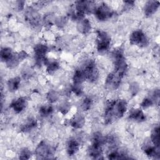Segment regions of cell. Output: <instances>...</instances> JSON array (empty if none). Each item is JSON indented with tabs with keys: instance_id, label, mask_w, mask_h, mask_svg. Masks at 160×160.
Segmentation results:
<instances>
[{
	"instance_id": "obj_9",
	"label": "cell",
	"mask_w": 160,
	"mask_h": 160,
	"mask_svg": "<svg viewBox=\"0 0 160 160\" xmlns=\"http://www.w3.org/2000/svg\"><path fill=\"white\" fill-rule=\"evenodd\" d=\"M129 42L139 48H146L149 45V41L146 34L141 29H136L131 33Z\"/></svg>"
},
{
	"instance_id": "obj_39",
	"label": "cell",
	"mask_w": 160,
	"mask_h": 160,
	"mask_svg": "<svg viewBox=\"0 0 160 160\" xmlns=\"http://www.w3.org/2000/svg\"><path fill=\"white\" fill-rule=\"evenodd\" d=\"M25 2L24 1H17L16 2L15 8L18 11H21L24 8Z\"/></svg>"
},
{
	"instance_id": "obj_8",
	"label": "cell",
	"mask_w": 160,
	"mask_h": 160,
	"mask_svg": "<svg viewBox=\"0 0 160 160\" xmlns=\"http://www.w3.org/2000/svg\"><path fill=\"white\" fill-rule=\"evenodd\" d=\"M111 39L110 36L102 30H98L96 31V49L100 53H104L108 51L111 45Z\"/></svg>"
},
{
	"instance_id": "obj_15",
	"label": "cell",
	"mask_w": 160,
	"mask_h": 160,
	"mask_svg": "<svg viewBox=\"0 0 160 160\" xmlns=\"http://www.w3.org/2000/svg\"><path fill=\"white\" fill-rule=\"evenodd\" d=\"M27 104L28 102L26 99L23 97H20L12 101L10 104V107L16 113L19 114L22 112L26 109Z\"/></svg>"
},
{
	"instance_id": "obj_13",
	"label": "cell",
	"mask_w": 160,
	"mask_h": 160,
	"mask_svg": "<svg viewBox=\"0 0 160 160\" xmlns=\"http://www.w3.org/2000/svg\"><path fill=\"white\" fill-rule=\"evenodd\" d=\"M28 56V54L24 51L14 52L11 59L6 63V66L9 69H13L17 67L20 62L26 59Z\"/></svg>"
},
{
	"instance_id": "obj_14",
	"label": "cell",
	"mask_w": 160,
	"mask_h": 160,
	"mask_svg": "<svg viewBox=\"0 0 160 160\" xmlns=\"http://www.w3.org/2000/svg\"><path fill=\"white\" fill-rule=\"evenodd\" d=\"M128 119L137 122H142L146 120V116L142 109L134 108L129 110Z\"/></svg>"
},
{
	"instance_id": "obj_3",
	"label": "cell",
	"mask_w": 160,
	"mask_h": 160,
	"mask_svg": "<svg viewBox=\"0 0 160 160\" xmlns=\"http://www.w3.org/2000/svg\"><path fill=\"white\" fill-rule=\"evenodd\" d=\"M112 59L115 72L124 78L128 71V64L123 49L121 47L114 49L112 52Z\"/></svg>"
},
{
	"instance_id": "obj_16",
	"label": "cell",
	"mask_w": 160,
	"mask_h": 160,
	"mask_svg": "<svg viewBox=\"0 0 160 160\" xmlns=\"http://www.w3.org/2000/svg\"><path fill=\"white\" fill-rule=\"evenodd\" d=\"M38 125V122L37 120L32 118V117H29L27 118L20 126L19 129L20 131L22 132H29L34 129Z\"/></svg>"
},
{
	"instance_id": "obj_38",
	"label": "cell",
	"mask_w": 160,
	"mask_h": 160,
	"mask_svg": "<svg viewBox=\"0 0 160 160\" xmlns=\"http://www.w3.org/2000/svg\"><path fill=\"white\" fill-rule=\"evenodd\" d=\"M123 4V10L128 11L130 10L134 6L135 2L134 1H124Z\"/></svg>"
},
{
	"instance_id": "obj_37",
	"label": "cell",
	"mask_w": 160,
	"mask_h": 160,
	"mask_svg": "<svg viewBox=\"0 0 160 160\" xmlns=\"http://www.w3.org/2000/svg\"><path fill=\"white\" fill-rule=\"evenodd\" d=\"M70 108H71V106L69 103L67 102H64L61 103L59 106V111L63 114H66L69 111Z\"/></svg>"
},
{
	"instance_id": "obj_5",
	"label": "cell",
	"mask_w": 160,
	"mask_h": 160,
	"mask_svg": "<svg viewBox=\"0 0 160 160\" xmlns=\"http://www.w3.org/2000/svg\"><path fill=\"white\" fill-rule=\"evenodd\" d=\"M86 76V80L90 82H95L99 78V70L94 60H86L81 68Z\"/></svg>"
},
{
	"instance_id": "obj_34",
	"label": "cell",
	"mask_w": 160,
	"mask_h": 160,
	"mask_svg": "<svg viewBox=\"0 0 160 160\" xmlns=\"http://www.w3.org/2000/svg\"><path fill=\"white\" fill-rule=\"evenodd\" d=\"M71 91L77 96H81L83 94V88L82 84H73L71 87Z\"/></svg>"
},
{
	"instance_id": "obj_7",
	"label": "cell",
	"mask_w": 160,
	"mask_h": 160,
	"mask_svg": "<svg viewBox=\"0 0 160 160\" xmlns=\"http://www.w3.org/2000/svg\"><path fill=\"white\" fill-rule=\"evenodd\" d=\"M25 21L31 28L38 29L41 25V17L39 12L32 7H28L24 12Z\"/></svg>"
},
{
	"instance_id": "obj_1",
	"label": "cell",
	"mask_w": 160,
	"mask_h": 160,
	"mask_svg": "<svg viewBox=\"0 0 160 160\" xmlns=\"http://www.w3.org/2000/svg\"><path fill=\"white\" fill-rule=\"evenodd\" d=\"M128 108L127 101L124 99H113L107 102L104 111V122L108 125L121 119Z\"/></svg>"
},
{
	"instance_id": "obj_28",
	"label": "cell",
	"mask_w": 160,
	"mask_h": 160,
	"mask_svg": "<svg viewBox=\"0 0 160 160\" xmlns=\"http://www.w3.org/2000/svg\"><path fill=\"white\" fill-rule=\"evenodd\" d=\"M46 72L48 74L52 75L54 74L60 68L59 62L56 60L49 61L48 60L46 64Z\"/></svg>"
},
{
	"instance_id": "obj_27",
	"label": "cell",
	"mask_w": 160,
	"mask_h": 160,
	"mask_svg": "<svg viewBox=\"0 0 160 160\" xmlns=\"http://www.w3.org/2000/svg\"><path fill=\"white\" fill-rule=\"evenodd\" d=\"M151 141L152 144L157 148L160 147V138H159V127L157 126L154 127L151 132Z\"/></svg>"
},
{
	"instance_id": "obj_11",
	"label": "cell",
	"mask_w": 160,
	"mask_h": 160,
	"mask_svg": "<svg viewBox=\"0 0 160 160\" xmlns=\"http://www.w3.org/2000/svg\"><path fill=\"white\" fill-rule=\"evenodd\" d=\"M97 19L100 21H105L111 18L114 14V11L105 2H102L96 8L94 12Z\"/></svg>"
},
{
	"instance_id": "obj_24",
	"label": "cell",
	"mask_w": 160,
	"mask_h": 160,
	"mask_svg": "<svg viewBox=\"0 0 160 160\" xmlns=\"http://www.w3.org/2000/svg\"><path fill=\"white\" fill-rule=\"evenodd\" d=\"M85 80H86V76L82 68H81L76 69L74 71L73 76H72L73 84H82Z\"/></svg>"
},
{
	"instance_id": "obj_26",
	"label": "cell",
	"mask_w": 160,
	"mask_h": 160,
	"mask_svg": "<svg viewBox=\"0 0 160 160\" xmlns=\"http://www.w3.org/2000/svg\"><path fill=\"white\" fill-rule=\"evenodd\" d=\"M14 54V52L12 49L8 47H3L1 49L0 52V57L2 62L6 63L8 61H9Z\"/></svg>"
},
{
	"instance_id": "obj_10",
	"label": "cell",
	"mask_w": 160,
	"mask_h": 160,
	"mask_svg": "<svg viewBox=\"0 0 160 160\" xmlns=\"http://www.w3.org/2000/svg\"><path fill=\"white\" fill-rule=\"evenodd\" d=\"M48 51V47L47 45L39 43L34 46L33 48L34 58L36 64L41 67L42 64H46L48 59L46 58V54Z\"/></svg>"
},
{
	"instance_id": "obj_29",
	"label": "cell",
	"mask_w": 160,
	"mask_h": 160,
	"mask_svg": "<svg viewBox=\"0 0 160 160\" xmlns=\"http://www.w3.org/2000/svg\"><path fill=\"white\" fill-rule=\"evenodd\" d=\"M53 112V108L51 105L44 104L40 106L39 109V113L42 117H48L50 116Z\"/></svg>"
},
{
	"instance_id": "obj_4",
	"label": "cell",
	"mask_w": 160,
	"mask_h": 160,
	"mask_svg": "<svg viewBox=\"0 0 160 160\" xmlns=\"http://www.w3.org/2000/svg\"><path fill=\"white\" fill-rule=\"evenodd\" d=\"M103 145L104 137L100 132H95L92 136L91 144L88 149V156L92 159H102Z\"/></svg>"
},
{
	"instance_id": "obj_12",
	"label": "cell",
	"mask_w": 160,
	"mask_h": 160,
	"mask_svg": "<svg viewBox=\"0 0 160 160\" xmlns=\"http://www.w3.org/2000/svg\"><path fill=\"white\" fill-rule=\"evenodd\" d=\"M122 77L115 72L112 71L109 73L105 80V88L109 91H114L117 89L121 84L122 79Z\"/></svg>"
},
{
	"instance_id": "obj_19",
	"label": "cell",
	"mask_w": 160,
	"mask_h": 160,
	"mask_svg": "<svg viewBox=\"0 0 160 160\" xmlns=\"http://www.w3.org/2000/svg\"><path fill=\"white\" fill-rule=\"evenodd\" d=\"M85 122V118L79 113L74 114L69 121L70 126L74 129L82 128L84 126Z\"/></svg>"
},
{
	"instance_id": "obj_33",
	"label": "cell",
	"mask_w": 160,
	"mask_h": 160,
	"mask_svg": "<svg viewBox=\"0 0 160 160\" xmlns=\"http://www.w3.org/2000/svg\"><path fill=\"white\" fill-rule=\"evenodd\" d=\"M92 106V99L89 97H86L82 100L81 107L83 111H87L91 109Z\"/></svg>"
},
{
	"instance_id": "obj_17",
	"label": "cell",
	"mask_w": 160,
	"mask_h": 160,
	"mask_svg": "<svg viewBox=\"0 0 160 160\" xmlns=\"http://www.w3.org/2000/svg\"><path fill=\"white\" fill-rule=\"evenodd\" d=\"M142 149L144 153L149 158L152 159H159L160 151L159 148H156L153 144L150 145L149 144L145 143L142 147Z\"/></svg>"
},
{
	"instance_id": "obj_20",
	"label": "cell",
	"mask_w": 160,
	"mask_h": 160,
	"mask_svg": "<svg viewBox=\"0 0 160 160\" xmlns=\"http://www.w3.org/2000/svg\"><path fill=\"white\" fill-rule=\"evenodd\" d=\"M79 149V143L74 138H71L68 140L66 144L67 154L70 156L75 155Z\"/></svg>"
},
{
	"instance_id": "obj_23",
	"label": "cell",
	"mask_w": 160,
	"mask_h": 160,
	"mask_svg": "<svg viewBox=\"0 0 160 160\" xmlns=\"http://www.w3.org/2000/svg\"><path fill=\"white\" fill-rule=\"evenodd\" d=\"M108 158L109 159H130L129 157L126 152L122 151H118V149L110 150L107 155Z\"/></svg>"
},
{
	"instance_id": "obj_31",
	"label": "cell",
	"mask_w": 160,
	"mask_h": 160,
	"mask_svg": "<svg viewBox=\"0 0 160 160\" xmlns=\"http://www.w3.org/2000/svg\"><path fill=\"white\" fill-rule=\"evenodd\" d=\"M59 94L55 90H49L46 94V99L51 103L56 102L59 99Z\"/></svg>"
},
{
	"instance_id": "obj_25",
	"label": "cell",
	"mask_w": 160,
	"mask_h": 160,
	"mask_svg": "<svg viewBox=\"0 0 160 160\" xmlns=\"http://www.w3.org/2000/svg\"><path fill=\"white\" fill-rule=\"evenodd\" d=\"M21 84V78L19 76L14 77L9 79L7 82L8 89L10 92H15L16 91Z\"/></svg>"
},
{
	"instance_id": "obj_35",
	"label": "cell",
	"mask_w": 160,
	"mask_h": 160,
	"mask_svg": "<svg viewBox=\"0 0 160 160\" xmlns=\"http://www.w3.org/2000/svg\"><path fill=\"white\" fill-rule=\"evenodd\" d=\"M154 104V102L152 100V99L151 97H147L142 99L140 105L143 109H146L151 107L152 106H153Z\"/></svg>"
},
{
	"instance_id": "obj_2",
	"label": "cell",
	"mask_w": 160,
	"mask_h": 160,
	"mask_svg": "<svg viewBox=\"0 0 160 160\" xmlns=\"http://www.w3.org/2000/svg\"><path fill=\"white\" fill-rule=\"evenodd\" d=\"M96 8L94 1H77L71 6L69 10V16L72 20L79 21L84 18L86 14L94 12Z\"/></svg>"
},
{
	"instance_id": "obj_30",
	"label": "cell",
	"mask_w": 160,
	"mask_h": 160,
	"mask_svg": "<svg viewBox=\"0 0 160 160\" xmlns=\"http://www.w3.org/2000/svg\"><path fill=\"white\" fill-rule=\"evenodd\" d=\"M55 20H56V18H54V15L52 14L48 13L44 16L42 19V22L44 26H46V27L50 28L54 24H55Z\"/></svg>"
},
{
	"instance_id": "obj_6",
	"label": "cell",
	"mask_w": 160,
	"mask_h": 160,
	"mask_svg": "<svg viewBox=\"0 0 160 160\" xmlns=\"http://www.w3.org/2000/svg\"><path fill=\"white\" fill-rule=\"evenodd\" d=\"M54 148L45 140H42L35 149V154L37 159H52L54 154Z\"/></svg>"
},
{
	"instance_id": "obj_22",
	"label": "cell",
	"mask_w": 160,
	"mask_h": 160,
	"mask_svg": "<svg viewBox=\"0 0 160 160\" xmlns=\"http://www.w3.org/2000/svg\"><path fill=\"white\" fill-rule=\"evenodd\" d=\"M104 144L108 146L109 151L118 149L119 145V139L115 134H109L104 137Z\"/></svg>"
},
{
	"instance_id": "obj_21",
	"label": "cell",
	"mask_w": 160,
	"mask_h": 160,
	"mask_svg": "<svg viewBox=\"0 0 160 160\" xmlns=\"http://www.w3.org/2000/svg\"><path fill=\"white\" fill-rule=\"evenodd\" d=\"M77 29L82 34H88L91 29V22L87 18L82 19L81 20L78 21Z\"/></svg>"
},
{
	"instance_id": "obj_32",
	"label": "cell",
	"mask_w": 160,
	"mask_h": 160,
	"mask_svg": "<svg viewBox=\"0 0 160 160\" xmlns=\"http://www.w3.org/2000/svg\"><path fill=\"white\" fill-rule=\"evenodd\" d=\"M32 156L31 151L28 148H22L19 152V159H29Z\"/></svg>"
},
{
	"instance_id": "obj_18",
	"label": "cell",
	"mask_w": 160,
	"mask_h": 160,
	"mask_svg": "<svg viewBox=\"0 0 160 160\" xmlns=\"http://www.w3.org/2000/svg\"><path fill=\"white\" fill-rule=\"evenodd\" d=\"M159 8V2L158 1H148L146 2L144 7V13L146 17H150L153 15Z\"/></svg>"
},
{
	"instance_id": "obj_40",
	"label": "cell",
	"mask_w": 160,
	"mask_h": 160,
	"mask_svg": "<svg viewBox=\"0 0 160 160\" xmlns=\"http://www.w3.org/2000/svg\"><path fill=\"white\" fill-rule=\"evenodd\" d=\"M31 69H26V70H24V72L22 74V76L24 77V78H27V76L29 77V75H31Z\"/></svg>"
},
{
	"instance_id": "obj_36",
	"label": "cell",
	"mask_w": 160,
	"mask_h": 160,
	"mask_svg": "<svg viewBox=\"0 0 160 160\" xmlns=\"http://www.w3.org/2000/svg\"><path fill=\"white\" fill-rule=\"evenodd\" d=\"M67 22H68V19L66 17L61 16L58 18H56L55 24L59 28H62L66 26V24H67Z\"/></svg>"
}]
</instances>
